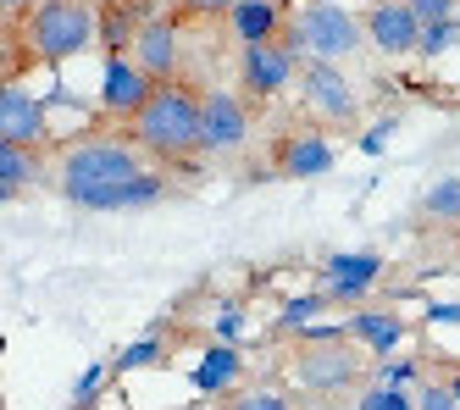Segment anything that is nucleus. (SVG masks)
I'll list each match as a JSON object with an SVG mask.
<instances>
[{
    "label": "nucleus",
    "instance_id": "obj_1",
    "mask_svg": "<svg viewBox=\"0 0 460 410\" xmlns=\"http://www.w3.org/2000/svg\"><path fill=\"white\" fill-rule=\"evenodd\" d=\"M200 106H206V94H194L189 84L167 78V84H155V94L139 106V117L128 122L134 128V145L161 156V161H189V156H200L206 139H200Z\"/></svg>",
    "mask_w": 460,
    "mask_h": 410
},
{
    "label": "nucleus",
    "instance_id": "obj_2",
    "mask_svg": "<svg viewBox=\"0 0 460 410\" xmlns=\"http://www.w3.org/2000/svg\"><path fill=\"white\" fill-rule=\"evenodd\" d=\"M283 45L300 61H349L367 45V22L339 0H300L283 22Z\"/></svg>",
    "mask_w": 460,
    "mask_h": 410
},
{
    "label": "nucleus",
    "instance_id": "obj_3",
    "mask_svg": "<svg viewBox=\"0 0 460 410\" xmlns=\"http://www.w3.org/2000/svg\"><path fill=\"white\" fill-rule=\"evenodd\" d=\"M139 173H145L139 145L78 139V145L61 150V161H56V189H61V200L84 205L89 194H101V189H111V183H128V178H139Z\"/></svg>",
    "mask_w": 460,
    "mask_h": 410
},
{
    "label": "nucleus",
    "instance_id": "obj_4",
    "mask_svg": "<svg viewBox=\"0 0 460 410\" xmlns=\"http://www.w3.org/2000/svg\"><path fill=\"white\" fill-rule=\"evenodd\" d=\"M22 40L34 50V61H73L101 40V12L89 0H40L22 17Z\"/></svg>",
    "mask_w": 460,
    "mask_h": 410
},
{
    "label": "nucleus",
    "instance_id": "obj_5",
    "mask_svg": "<svg viewBox=\"0 0 460 410\" xmlns=\"http://www.w3.org/2000/svg\"><path fill=\"white\" fill-rule=\"evenodd\" d=\"M288 371H294V383L311 388V394H339L360 378V361L344 338H305V350L288 361Z\"/></svg>",
    "mask_w": 460,
    "mask_h": 410
},
{
    "label": "nucleus",
    "instance_id": "obj_6",
    "mask_svg": "<svg viewBox=\"0 0 460 410\" xmlns=\"http://www.w3.org/2000/svg\"><path fill=\"white\" fill-rule=\"evenodd\" d=\"M300 94H305V106L333 128L355 122V111H360V94L349 89L339 61H300Z\"/></svg>",
    "mask_w": 460,
    "mask_h": 410
},
{
    "label": "nucleus",
    "instance_id": "obj_7",
    "mask_svg": "<svg viewBox=\"0 0 460 410\" xmlns=\"http://www.w3.org/2000/svg\"><path fill=\"white\" fill-rule=\"evenodd\" d=\"M239 78H244V89H250V94L272 100V94H283L294 78H300V56H294L283 40L244 45V50H239Z\"/></svg>",
    "mask_w": 460,
    "mask_h": 410
},
{
    "label": "nucleus",
    "instance_id": "obj_8",
    "mask_svg": "<svg viewBox=\"0 0 460 410\" xmlns=\"http://www.w3.org/2000/svg\"><path fill=\"white\" fill-rule=\"evenodd\" d=\"M0 139L22 145V150H45L50 145V111L40 94H28L22 84L0 89Z\"/></svg>",
    "mask_w": 460,
    "mask_h": 410
},
{
    "label": "nucleus",
    "instance_id": "obj_9",
    "mask_svg": "<svg viewBox=\"0 0 460 410\" xmlns=\"http://www.w3.org/2000/svg\"><path fill=\"white\" fill-rule=\"evenodd\" d=\"M360 22H367L372 50H383V56H416L421 17H416L411 0H372V6L360 12Z\"/></svg>",
    "mask_w": 460,
    "mask_h": 410
},
{
    "label": "nucleus",
    "instance_id": "obj_10",
    "mask_svg": "<svg viewBox=\"0 0 460 410\" xmlns=\"http://www.w3.org/2000/svg\"><path fill=\"white\" fill-rule=\"evenodd\" d=\"M377 283H383V255H372V250H339L322 261V289L339 305H360Z\"/></svg>",
    "mask_w": 460,
    "mask_h": 410
},
{
    "label": "nucleus",
    "instance_id": "obj_11",
    "mask_svg": "<svg viewBox=\"0 0 460 410\" xmlns=\"http://www.w3.org/2000/svg\"><path fill=\"white\" fill-rule=\"evenodd\" d=\"M200 139H206L211 156H234V150H244V139H250V111H244V100H239V94L206 89V106H200Z\"/></svg>",
    "mask_w": 460,
    "mask_h": 410
},
{
    "label": "nucleus",
    "instance_id": "obj_12",
    "mask_svg": "<svg viewBox=\"0 0 460 410\" xmlns=\"http://www.w3.org/2000/svg\"><path fill=\"white\" fill-rule=\"evenodd\" d=\"M150 94H155V78L145 73L139 61H128V56H106V73H101V111L134 122V117H139V106H145Z\"/></svg>",
    "mask_w": 460,
    "mask_h": 410
},
{
    "label": "nucleus",
    "instance_id": "obj_13",
    "mask_svg": "<svg viewBox=\"0 0 460 410\" xmlns=\"http://www.w3.org/2000/svg\"><path fill=\"white\" fill-rule=\"evenodd\" d=\"M333 139L327 133H316V128H300V133H283L278 139V173L283 178H322V173H333Z\"/></svg>",
    "mask_w": 460,
    "mask_h": 410
},
{
    "label": "nucleus",
    "instance_id": "obj_14",
    "mask_svg": "<svg viewBox=\"0 0 460 410\" xmlns=\"http://www.w3.org/2000/svg\"><path fill=\"white\" fill-rule=\"evenodd\" d=\"M344 333L360 338L372 355H394L411 338V322L400 311H383V305H349V316H344Z\"/></svg>",
    "mask_w": 460,
    "mask_h": 410
},
{
    "label": "nucleus",
    "instance_id": "obj_15",
    "mask_svg": "<svg viewBox=\"0 0 460 410\" xmlns=\"http://www.w3.org/2000/svg\"><path fill=\"white\" fill-rule=\"evenodd\" d=\"M134 61L145 67L155 84H167L178 73V22L172 17H150L139 28V40H134Z\"/></svg>",
    "mask_w": 460,
    "mask_h": 410
},
{
    "label": "nucleus",
    "instance_id": "obj_16",
    "mask_svg": "<svg viewBox=\"0 0 460 410\" xmlns=\"http://www.w3.org/2000/svg\"><path fill=\"white\" fill-rule=\"evenodd\" d=\"M227 22H234L239 45H267V40H283V6L278 0H239L234 12H227Z\"/></svg>",
    "mask_w": 460,
    "mask_h": 410
},
{
    "label": "nucleus",
    "instance_id": "obj_17",
    "mask_svg": "<svg viewBox=\"0 0 460 410\" xmlns=\"http://www.w3.org/2000/svg\"><path fill=\"white\" fill-rule=\"evenodd\" d=\"M239 378H244V355L234 344H211L200 355V366H194V388L200 394H234Z\"/></svg>",
    "mask_w": 460,
    "mask_h": 410
},
{
    "label": "nucleus",
    "instance_id": "obj_18",
    "mask_svg": "<svg viewBox=\"0 0 460 410\" xmlns=\"http://www.w3.org/2000/svg\"><path fill=\"white\" fill-rule=\"evenodd\" d=\"M40 150H22V145H6L0 139V200H22L28 183L40 178Z\"/></svg>",
    "mask_w": 460,
    "mask_h": 410
},
{
    "label": "nucleus",
    "instance_id": "obj_19",
    "mask_svg": "<svg viewBox=\"0 0 460 410\" xmlns=\"http://www.w3.org/2000/svg\"><path fill=\"white\" fill-rule=\"evenodd\" d=\"M421 217L427 222H460V178H438L421 194Z\"/></svg>",
    "mask_w": 460,
    "mask_h": 410
},
{
    "label": "nucleus",
    "instance_id": "obj_20",
    "mask_svg": "<svg viewBox=\"0 0 460 410\" xmlns=\"http://www.w3.org/2000/svg\"><path fill=\"white\" fill-rule=\"evenodd\" d=\"M322 311H327V289H316V294H300V299H288V305H283L278 327H283V333H311Z\"/></svg>",
    "mask_w": 460,
    "mask_h": 410
},
{
    "label": "nucleus",
    "instance_id": "obj_21",
    "mask_svg": "<svg viewBox=\"0 0 460 410\" xmlns=\"http://www.w3.org/2000/svg\"><path fill=\"white\" fill-rule=\"evenodd\" d=\"M355 410H416V394H411V388L377 383V388H360V394H355Z\"/></svg>",
    "mask_w": 460,
    "mask_h": 410
},
{
    "label": "nucleus",
    "instance_id": "obj_22",
    "mask_svg": "<svg viewBox=\"0 0 460 410\" xmlns=\"http://www.w3.org/2000/svg\"><path fill=\"white\" fill-rule=\"evenodd\" d=\"M460 45V22H433V28H421V40H416V56H427V61H438L444 50H455Z\"/></svg>",
    "mask_w": 460,
    "mask_h": 410
},
{
    "label": "nucleus",
    "instance_id": "obj_23",
    "mask_svg": "<svg viewBox=\"0 0 460 410\" xmlns=\"http://www.w3.org/2000/svg\"><path fill=\"white\" fill-rule=\"evenodd\" d=\"M111 366H117V361H111ZM111 366H106V361H94V366L84 371V378L73 383V405H78V410H89V399H94V394L106 388V378H111Z\"/></svg>",
    "mask_w": 460,
    "mask_h": 410
},
{
    "label": "nucleus",
    "instance_id": "obj_24",
    "mask_svg": "<svg viewBox=\"0 0 460 410\" xmlns=\"http://www.w3.org/2000/svg\"><path fill=\"white\" fill-rule=\"evenodd\" d=\"M161 361V338H134L122 355H117V371H139V366H155Z\"/></svg>",
    "mask_w": 460,
    "mask_h": 410
},
{
    "label": "nucleus",
    "instance_id": "obj_25",
    "mask_svg": "<svg viewBox=\"0 0 460 410\" xmlns=\"http://www.w3.org/2000/svg\"><path fill=\"white\" fill-rule=\"evenodd\" d=\"M421 28H433V22H460V0H411Z\"/></svg>",
    "mask_w": 460,
    "mask_h": 410
},
{
    "label": "nucleus",
    "instance_id": "obj_26",
    "mask_svg": "<svg viewBox=\"0 0 460 410\" xmlns=\"http://www.w3.org/2000/svg\"><path fill=\"white\" fill-rule=\"evenodd\" d=\"M416 410H460V399H455L449 383H421L416 388Z\"/></svg>",
    "mask_w": 460,
    "mask_h": 410
},
{
    "label": "nucleus",
    "instance_id": "obj_27",
    "mask_svg": "<svg viewBox=\"0 0 460 410\" xmlns=\"http://www.w3.org/2000/svg\"><path fill=\"white\" fill-rule=\"evenodd\" d=\"M211 333H217V344H234V338L244 333V311L239 305H222V311L211 316Z\"/></svg>",
    "mask_w": 460,
    "mask_h": 410
},
{
    "label": "nucleus",
    "instance_id": "obj_28",
    "mask_svg": "<svg viewBox=\"0 0 460 410\" xmlns=\"http://www.w3.org/2000/svg\"><path fill=\"white\" fill-rule=\"evenodd\" d=\"M377 383H388V388H411V383H416V361H377Z\"/></svg>",
    "mask_w": 460,
    "mask_h": 410
},
{
    "label": "nucleus",
    "instance_id": "obj_29",
    "mask_svg": "<svg viewBox=\"0 0 460 410\" xmlns=\"http://www.w3.org/2000/svg\"><path fill=\"white\" fill-rule=\"evenodd\" d=\"M234 410H288V399L283 394H272V388H255V394H239V405Z\"/></svg>",
    "mask_w": 460,
    "mask_h": 410
},
{
    "label": "nucleus",
    "instance_id": "obj_30",
    "mask_svg": "<svg viewBox=\"0 0 460 410\" xmlns=\"http://www.w3.org/2000/svg\"><path fill=\"white\" fill-rule=\"evenodd\" d=\"M178 6H183L189 17H217V12H234L239 0H178Z\"/></svg>",
    "mask_w": 460,
    "mask_h": 410
},
{
    "label": "nucleus",
    "instance_id": "obj_31",
    "mask_svg": "<svg viewBox=\"0 0 460 410\" xmlns=\"http://www.w3.org/2000/svg\"><path fill=\"white\" fill-rule=\"evenodd\" d=\"M388 133H394V122H377V128L367 133V139H360V150H367V156H383V145H388Z\"/></svg>",
    "mask_w": 460,
    "mask_h": 410
},
{
    "label": "nucleus",
    "instance_id": "obj_32",
    "mask_svg": "<svg viewBox=\"0 0 460 410\" xmlns=\"http://www.w3.org/2000/svg\"><path fill=\"white\" fill-rule=\"evenodd\" d=\"M0 6H6L12 17H28V12H34V6H40V0H0Z\"/></svg>",
    "mask_w": 460,
    "mask_h": 410
},
{
    "label": "nucleus",
    "instance_id": "obj_33",
    "mask_svg": "<svg viewBox=\"0 0 460 410\" xmlns=\"http://www.w3.org/2000/svg\"><path fill=\"white\" fill-rule=\"evenodd\" d=\"M449 388H455V399H460V371H455V378H449Z\"/></svg>",
    "mask_w": 460,
    "mask_h": 410
},
{
    "label": "nucleus",
    "instance_id": "obj_34",
    "mask_svg": "<svg viewBox=\"0 0 460 410\" xmlns=\"http://www.w3.org/2000/svg\"><path fill=\"white\" fill-rule=\"evenodd\" d=\"M101 6H117V0H101Z\"/></svg>",
    "mask_w": 460,
    "mask_h": 410
}]
</instances>
